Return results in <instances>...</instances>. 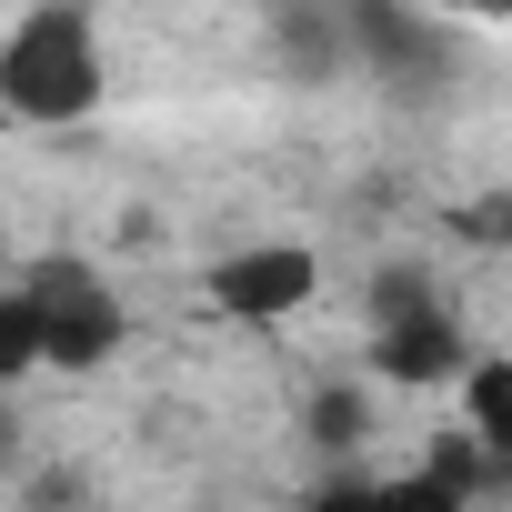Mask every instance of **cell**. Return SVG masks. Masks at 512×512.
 I'll use <instances>...</instances> for the list:
<instances>
[{"label": "cell", "instance_id": "obj_1", "mask_svg": "<svg viewBox=\"0 0 512 512\" xmlns=\"http://www.w3.org/2000/svg\"><path fill=\"white\" fill-rule=\"evenodd\" d=\"M0 111H21L41 131L101 111V31L81 0H41V11L0 41Z\"/></svg>", "mask_w": 512, "mask_h": 512}, {"label": "cell", "instance_id": "obj_2", "mask_svg": "<svg viewBox=\"0 0 512 512\" xmlns=\"http://www.w3.org/2000/svg\"><path fill=\"white\" fill-rule=\"evenodd\" d=\"M21 292H31V312H41V352H51V372H101V362L131 342L121 292L101 282V262H81V251H51V262H31Z\"/></svg>", "mask_w": 512, "mask_h": 512}, {"label": "cell", "instance_id": "obj_3", "mask_svg": "<svg viewBox=\"0 0 512 512\" xmlns=\"http://www.w3.org/2000/svg\"><path fill=\"white\" fill-rule=\"evenodd\" d=\"M372 372L382 382H452V372H472L462 312L422 272H382L372 282Z\"/></svg>", "mask_w": 512, "mask_h": 512}, {"label": "cell", "instance_id": "obj_4", "mask_svg": "<svg viewBox=\"0 0 512 512\" xmlns=\"http://www.w3.org/2000/svg\"><path fill=\"white\" fill-rule=\"evenodd\" d=\"M312 292H322V262L302 241H251V251H221L211 262V302L231 322H292Z\"/></svg>", "mask_w": 512, "mask_h": 512}, {"label": "cell", "instance_id": "obj_5", "mask_svg": "<svg viewBox=\"0 0 512 512\" xmlns=\"http://www.w3.org/2000/svg\"><path fill=\"white\" fill-rule=\"evenodd\" d=\"M462 402H472V442L512 472V352H502V362H472V372H462Z\"/></svg>", "mask_w": 512, "mask_h": 512}, {"label": "cell", "instance_id": "obj_6", "mask_svg": "<svg viewBox=\"0 0 512 512\" xmlns=\"http://www.w3.org/2000/svg\"><path fill=\"white\" fill-rule=\"evenodd\" d=\"M51 352H41V312H31V292L11 282V292H0V392H11L21 372H41Z\"/></svg>", "mask_w": 512, "mask_h": 512}, {"label": "cell", "instance_id": "obj_7", "mask_svg": "<svg viewBox=\"0 0 512 512\" xmlns=\"http://www.w3.org/2000/svg\"><path fill=\"white\" fill-rule=\"evenodd\" d=\"M362 432H372V392H352V382L312 392V442H322V452H352Z\"/></svg>", "mask_w": 512, "mask_h": 512}, {"label": "cell", "instance_id": "obj_8", "mask_svg": "<svg viewBox=\"0 0 512 512\" xmlns=\"http://www.w3.org/2000/svg\"><path fill=\"white\" fill-rule=\"evenodd\" d=\"M372 512H472V492H452L432 472H402V482H372Z\"/></svg>", "mask_w": 512, "mask_h": 512}, {"label": "cell", "instance_id": "obj_9", "mask_svg": "<svg viewBox=\"0 0 512 512\" xmlns=\"http://www.w3.org/2000/svg\"><path fill=\"white\" fill-rule=\"evenodd\" d=\"M0 462H11V402H0Z\"/></svg>", "mask_w": 512, "mask_h": 512}]
</instances>
